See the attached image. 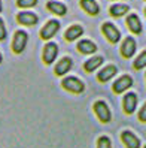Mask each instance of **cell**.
<instances>
[{
  "mask_svg": "<svg viewBox=\"0 0 146 148\" xmlns=\"http://www.w3.org/2000/svg\"><path fill=\"white\" fill-rule=\"evenodd\" d=\"M61 85L64 87V88L67 91H72V93H82L85 90V85L84 82L79 79V78H76V76H67L64 78V79L61 81Z\"/></svg>",
  "mask_w": 146,
  "mask_h": 148,
  "instance_id": "6da1fadb",
  "label": "cell"
},
{
  "mask_svg": "<svg viewBox=\"0 0 146 148\" xmlns=\"http://www.w3.org/2000/svg\"><path fill=\"white\" fill-rule=\"evenodd\" d=\"M94 112H96V115L98 117V120L101 123H109V121L112 120L110 109L106 105V102H103V100H98V102L94 103Z\"/></svg>",
  "mask_w": 146,
  "mask_h": 148,
  "instance_id": "7a4b0ae2",
  "label": "cell"
},
{
  "mask_svg": "<svg viewBox=\"0 0 146 148\" xmlns=\"http://www.w3.org/2000/svg\"><path fill=\"white\" fill-rule=\"evenodd\" d=\"M27 33L22 32V30H18L15 33V36H14V40H12V49H14V53L15 54H21L25 45H27Z\"/></svg>",
  "mask_w": 146,
  "mask_h": 148,
  "instance_id": "3957f363",
  "label": "cell"
},
{
  "mask_svg": "<svg viewBox=\"0 0 146 148\" xmlns=\"http://www.w3.org/2000/svg\"><path fill=\"white\" fill-rule=\"evenodd\" d=\"M58 29H60V21L51 20V21H48V23L43 25V27H42V30H40V38L45 39V40L54 38L55 33L58 32Z\"/></svg>",
  "mask_w": 146,
  "mask_h": 148,
  "instance_id": "277c9868",
  "label": "cell"
},
{
  "mask_svg": "<svg viewBox=\"0 0 146 148\" xmlns=\"http://www.w3.org/2000/svg\"><path fill=\"white\" fill-rule=\"evenodd\" d=\"M101 32L107 38V40L112 42V43H116L119 40V38H121V32H119L112 23H105L101 25Z\"/></svg>",
  "mask_w": 146,
  "mask_h": 148,
  "instance_id": "5b68a950",
  "label": "cell"
},
{
  "mask_svg": "<svg viewBox=\"0 0 146 148\" xmlns=\"http://www.w3.org/2000/svg\"><path fill=\"white\" fill-rule=\"evenodd\" d=\"M57 53H58L57 43L48 42L46 45H45V49H43V63L45 64H52L55 57H57Z\"/></svg>",
  "mask_w": 146,
  "mask_h": 148,
  "instance_id": "8992f818",
  "label": "cell"
},
{
  "mask_svg": "<svg viewBox=\"0 0 146 148\" xmlns=\"http://www.w3.org/2000/svg\"><path fill=\"white\" fill-rule=\"evenodd\" d=\"M121 139L127 148H140V139L130 130H124L121 133Z\"/></svg>",
  "mask_w": 146,
  "mask_h": 148,
  "instance_id": "52a82bcc",
  "label": "cell"
},
{
  "mask_svg": "<svg viewBox=\"0 0 146 148\" xmlns=\"http://www.w3.org/2000/svg\"><path fill=\"white\" fill-rule=\"evenodd\" d=\"M133 85V78L131 76H128V75H124V76H121L119 79H116L115 81V84H113V91L115 93H124L125 90H128L130 87Z\"/></svg>",
  "mask_w": 146,
  "mask_h": 148,
  "instance_id": "ba28073f",
  "label": "cell"
},
{
  "mask_svg": "<svg viewBox=\"0 0 146 148\" xmlns=\"http://www.w3.org/2000/svg\"><path fill=\"white\" fill-rule=\"evenodd\" d=\"M136 53V40L133 38H125L121 45V54L125 58H130Z\"/></svg>",
  "mask_w": 146,
  "mask_h": 148,
  "instance_id": "9c48e42d",
  "label": "cell"
},
{
  "mask_svg": "<svg viewBox=\"0 0 146 148\" xmlns=\"http://www.w3.org/2000/svg\"><path fill=\"white\" fill-rule=\"evenodd\" d=\"M122 105H124L125 114H133V112L136 111V106H137V96L134 93L125 94V97L122 100Z\"/></svg>",
  "mask_w": 146,
  "mask_h": 148,
  "instance_id": "30bf717a",
  "label": "cell"
},
{
  "mask_svg": "<svg viewBox=\"0 0 146 148\" xmlns=\"http://www.w3.org/2000/svg\"><path fill=\"white\" fill-rule=\"evenodd\" d=\"M116 72H118L116 66L109 64V66H106L105 69H101V71L98 72L97 78H98V81H100V82H107L109 79H112V78L116 75Z\"/></svg>",
  "mask_w": 146,
  "mask_h": 148,
  "instance_id": "8fae6325",
  "label": "cell"
},
{
  "mask_svg": "<svg viewBox=\"0 0 146 148\" xmlns=\"http://www.w3.org/2000/svg\"><path fill=\"white\" fill-rule=\"evenodd\" d=\"M16 20H18L20 24H24V25H34L37 24V15L33 14V12H20L16 15Z\"/></svg>",
  "mask_w": 146,
  "mask_h": 148,
  "instance_id": "7c38bea8",
  "label": "cell"
},
{
  "mask_svg": "<svg viewBox=\"0 0 146 148\" xmlns=\"http://www.w3.org/2000/svg\"><path fill=\"white\" fill-rule=\"evenodd\" d=\"M127 25L133 33H136V34L142 33V23H140L139 16H137L136 14H130L127 16Z\"/></svg>",
  "mask_w": 146,
  "mask_h": 148,
  "instance_id": "4fadbf2b",
  "label": "cell"
},
{
  "mask_svg": "<svg viewBox=\"0 0 146 148\" xmlns=\"http://www.w3.org/2000/svg\"><path fill=\"white\" fill-rule=\"evenodd\" d=\"M70 67H72V58L64 57V58H61L57 63V66H55V75L63 76V75H66L69 71H70Z\"/></svg>",
  "mask_w": 146,
  "mask_h": 148,
  "instance_id": "5bb4252c",
  "label": "cell"
},
{
  "mask_svg": "<svg viewBox=\"0 0 146 148\" xmlns=\"http://www.w3.org/2000/svg\"><path fill=\"white\" fill-rule=\"evenodd\" d=\"M78 51L82 54H92L97 51V45L94 42L88 40V39H84L78 43Z\"/></svg>",
  "mask_w": 146,
  "mask_h": 148,
  "instance_id": "9a60e30c",
  "label": "cell"
},
{
  "mask_svg": "<svg viewBox=\"0 0 146 148\" xmlns=\"http://www.w3.org/2000/svg\"><path fill=\"white\" fill-rule=\"evenodd\" d=\"M81 6H82V9L90 15H97L100 12V8H98L96 0H81Z\"/></svg>",
  "mask_w": 146,
  "mask_h": 148,
  "instance_id": "2e32d148",
  "label": "cell"
},
{
  "mask_svg": "<svg viewBox=\"0 0 146 148\" xmlns=\"http://www.w3.org/2000/svg\"><path fill=\"white\" fill-rule=\"evenodd\" d=\"M82 33H84V29L81 27V25H72V27H69L67 29V32L64 33V38L67 39V40H75V39H78L79 36H82Z\"/></svg>",
  "mask_w": 146,
  "mask_h": 148,
  "instance_id": "e0dca14e",
  "label": "cell"
},
{
  "mask_svg": "<svg viewBox=\"0 0 146 148\" xmlns=\"http://www.w3.org/2000/svg\"><path fill=\"white\" fill-rule=\"evenodd\" d=\"M46 8H48V9H49L51 12H52V14L60 15V16L66 15V12H67L66 5L60 3V2H48V3H46Z\"/></svg>",
  "mask_w": 146,
  "mask_h": 148,
  "instance_id": "ac0fdd59",
  "label": "cell"
},
{
  "mask_svg": "<svg viewBox=\"0 0 146 148\" xmlns=\"http://www.w3.org/2000/svg\"><path fill=\"white\" fill-rule=\"evenodd\" d=\"M101 63H103V57L96 56V57H91L88 62H85L84 67H85V71H87V72H94L97 67H100Z\"/></svg>",
  "mask_w": 146,
  "mask_h": 148,
  "instance_id": "d6986e66",
  "label": "cell"
},
{
  "mask_svg": "<svg viewBox=\"0 0 146 148\" xmlns=\"http://www.w3.org/2000/svg\"><path fill=\"white\" fill-rule=\"evenodd\" d=\"M128 8L127 5H113V6H110V15L112 16H122L128 12Z\"/></svg>",
  "mask_w": 146,
  "mask_h": 148,
  "instance_id": "ffe728a7",
  "label": "cell"
},
{
  "mask_svg": "<svg viewBox=\"0 0 146 148\" xmlns=\"http://www.w3.org/2000/svg\"><path fill=\"white\" fill-rule=\"evenodd\" d=\"M134 69L139 71V69H143L146 66V51H142L140 56H137V58L134 60Z\"/></svg>",
  "mask_w": 146,
  "mask_h": 148,
  "instance_id": "44dd1931",
  "label": "cell"
},
{
  "mask_svg": "<svg viewBox=\"0 0 146 148\" xmlns=\"http://www.w3.org/2000/svg\"><path fill=\"white\" fill-rule=\"evenodd\" d=\"M97 148H112L110 139L107 136H100L98 141H97Z\"/></svg>",
  "mask_w": 146,
  "mask_h": 148,
  "instance_id": "7402d4cb",
  "label": "cell"
},
{
  "mask_svg": "<svg viewBox=\"0 0 146 148\" xmlns=\"http://www.w3.org/2000/svg\"><path fill=\"white\" fill-rule=\"evenodd\" d=\"M16 5L20 8H31L37 5V0H16Z\"/></svg>",
  "mask_w": 146,
  "mask_h": 148,
  "instance_id": "603a6c76",
  "label": "cell"
},
{
  "mask_svg": "<svg viewBox=\"0 0 146 148\" xmlns=\"http://www.w3.org/2000/svg\"><path fill=\"white\" fill-rule=\"evenodd\" d=\"M139 120L142 123H146V103L142 106V109L139 111Z\"/></svg>",
  "mask_w": 146,
  "mask_h": 148,
  "instance_id": "cb8c5ba5",
  "label": "cell"
},
{
  "mask_svg": "<svg viewBox=\"0 0 146 148\" xmlns=\"http://www.w3.org/2000/svg\"><path fill=\"white\" fill-rule=\"evenodd\" d=\"M6 38V27H5V23L0 20V40H5Z\"/></svg>",
  "mask_w": 146,
  "mask_h": 148,
  "instance_id": "d4e9b609",
  "label": "cell"
},
{
  "mask_svg": "<svg viewBox=\"0 0 146 148\" xmlns=\"http://www.w3.org/2000/svg\"><path fill=\"white\" fill-rule=\"evenodd\" d=\"M0 12H2V0H0Z\"/></svg>",
  "mask_w": 146,
  "mask_h": 148,
  "instance_id": "484cf974",
  "label": "cell"
},
{
  "mask_svg": "<svg viewBox=\"0 0 146 148\" xmlns=\"http://www.w3.org/2000/svg\"><path fill=\"white\" fill-rule=\"evenodd\" d=\"M2 60H3V57H2V54H0V63H2Z\"/></svg>",
  "mask_w": 146,
  "mask_h": 148,
  "instance_id": "4316f807",
  "label": "cell"
},
{
  "mask_svg": "<svg viewBox=\"0 0 146 148\" xmlns=\"http://www.w3.org/2000/svg\"><path fill=\"white\" fill-rule=\"evenodd\" d=\"M145 14H146V9H145Z\"/></svg>",
  "mask_w": 146,
  "mask_h": 148,
  "instance_id": "83f0119b",
  "label": "cell"
}]
</instances>
